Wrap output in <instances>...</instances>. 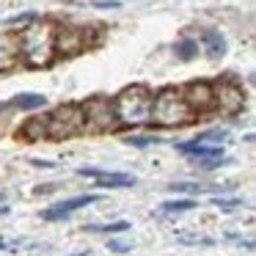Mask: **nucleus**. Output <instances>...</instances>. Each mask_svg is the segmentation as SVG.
I'll return each mask as SVG.
<instances>
[{"label":"nucleus","mask_w":256,"mask_h":256,"mask_svg":"<svg viewBox=\"0 0 256 256\" xmlns=\"http://www.w3.org/2000/svg\"><path fill=\"white\" fill-rule=\"evenodd\" d=\"M152 91L146 86H130L113 100V116L116 124L124 127H138L152 118Z\"/></svg>","instance_id":"nucleus-1"},{"label":"nucleus","mask_w":256,"mask_h":256,"mask_svg":"<svg viewBox=\"0 0 256 256\" xmlns=\"http://www.w3.org/2000/svg\"><path fill=\"white\" fill-rule=\"evenodd\" d=\"M20 50L30 66H47L56 56V28L50 22L28 25L20 39Z\"/></svg>","instance_id":"nucleus-2"},{"label":"nucleus","mask_w":256,"mask_h":256,"mask_svg":"<svg viewBox=\"0 0 256 256\" xmlns=\"http://www.w3.org/2000/svg\"><path fill=\"white\" fill-rule=\"evenodd\" d=\"M152 118L160 127H182L193 118V110L188 108V102L182 100L176 88H162L152 100Z\"/></svg>","instance_id":"nucleus-3"},{"label":"nucleus","mask_w":256,"mask_h":256,"mask_svg":"<svg viewBox=\"0 0 256 256\" xmlns=\"http://www.w3.org/2000/svg\"><path fill=\"white\" fill-rule=\"evenodd\" d=\"M80 130H83V110L78 105H64L47 116V138L64 140L72 138Z\"/></svg>","instance_id":"nucleus-4"},{"label":"nucleus","mask_w":256,"mask_h":256,"mask_svg":"<svg viewBox=\"0 0 256 256\" xmlns=\"http://www.w3.org/2000/svg\"><path fill=\"white\" fill-rule=\"evenodd\" d=\"M83 127L88 130H110L116 127V116H113V102L110 100H102V96H94V100H88L83 108Z\"/></svg>","instance_id":"nucleus-5"},{"label":"nucleus","mask_w":256,"mask_h":256,"mask_svg":"<svg viewBox=\"0 0 256 256\" xmlns=\"http://www.w3.org/2000/svg\"><path fill=\"white\" fill-rule=\"evenodd\" d=\"M212 96H215V105L223 113H240L245 105V91L234 83H218L212 86Z\"/></svg>","instance_id":"nucleus-6"},{"label":"nucleus","mask_w":256,"mask_h":256,"mask_svg":"<svg viewBox=\"0 0 256 256\" xmlns=\"http://www.w3.org/2000/svg\"><path fill=\"white\" fill-rule=\"evenodd\" d=\"M94 201H100V196H74V198H64L61 204H56V206L42 212V218H44V220H66L74 210L88 206V204H94Z\"/></svg>","instance_id":"nucleus-7"},{"label":"nucleus","mask_w":256,"mask_h":256,"mask_svg":"<svg viewBox=\"0 0 256 256\" xmlns=\"http://www.w3.org/2000/svg\"><path fill=\"white\" fill-rule=\"evenodd\" d=\"M184 102H188L190 110H206V108L215 105V96H212V86L210 83H190L184 88Z\"/></svg>","instance_id":"nucleus-8"},{"label":"nucleus","mask_w":256,"mask_h":256,"mask_svg":"<svg viewBox=\"0 0 256 256\" xmlns=\"http://www.w3.org/2000/svg\"><path fill=\"white\" fill-rule=\"evenodd\" d=\"M80 176H94L96 188H132L135 176L130 174H110V171H100V168H80Z\"/></svg>","instance_id":"nucleus-9"},{"label":"nucleus","mask_w":256,"mask_h":256,"mask_svg":"<svg viewBox=\"0 0 256 256\" xmlns=\"http://www.w3.org/2000/svg\"><path fill=\"white\" fill-rule=\"evenodd\" d=\"M86 47V34L78 28H61L56 30V50H61L64 56H74Z\"/></svg>","instance_id":"nucleus-10"},{"label":"nucleus","mask_w":256,"mask_h":256,"mask_svg":"<svg viewBox=\"0 0 256 256\" xmlns=\"http://www.w3.org/2000/svg\"><path fill=\"white\" fill-rule=\"evenodd\" d=\"M176 149L188 157H198V160H218V157H223L220 146H206V144H196V140H190V144H176Z\"/></svg>","instance_id":"nucleus-11"},{"label":"nucleus","mask_w":256,"mask_h":256,"mask_svg":"<svg viewBox=\"0 0 256 256\" xmlns=\"http://www.w3.org/2000/svg\"><path fill=\"white\" fill-rule=\"evenodd\" d=\"M17 39H12V36L0 34V72H6V69L14 66V61H17Z\"/></svg>","instance_id":"nucleus-12"},{"label":"nucleus","mask_w":256,"mask_h":256,"mask_svg":"<svg viewBox=\"0 0 256 256\" xmlns=\"http://www.w3.org/2000/svg\"><path fill=\"white\" fill-rule=\"evenodd\" d=\"M201 44H204V52L210 58H223L226 56V39H223L218 30H206V34L201 36Z\"/></svg>","instance_id":"nucleus-13"},{"label":"nucleus","mask_w":256,"mask_h":256,"mask_svg":"<svg viewBox=\"0 0 256 256\" xmlns=\"http://www.w3.org/2000/svg\"><path fill=\"white\" fill-rule=\"evenodd\" d=\"M22 138L28 140H39V138H47V116H39V118H30L28 124L22 127Z\"/></svg>","instance_id":"nucleus-14"},{"label":"nucleus","mask_w":256,"mask_h":256,"mask_svg":"<svg viewBox=\"0 0 256 256\" xmlns=\"http://www.w3.org/2000/svg\"><path fill=\"white\" fill-rule=\"evenodd\" d=\"M44 96L42 94H17L12 100V108H17V110H36V108L44 105Z\"/></svg>","instance_id":"nucleus-15"},{"label":"nucleus","mask_w":256,"mask_h":256,"mask_svg":"<svg viewBox=\"0 0 256 256\" xmlns=\"http://www.w3.org/2000/svg\"><path fill=\"white\" fill-rule=\"evenodd\" d=\"M176 56L182 58V61H193V58L198 56V42L196 39H179L176 42Z\"/></svg>","instance_id":"nucleus-16"},{"label":"nucleus","mask_w":256,"mask_h":256,"mask_svg":"<svg viewBox=\"0 0 256 256\" xmlns=\"http://www.w3.org/2000/svg\"><path fill=\"white\" fill-rule=\"evenodd\" d=\"M130 223L127 220H116V223H91L86 226V232H102V234H118V232H127Z\"/></svg>","instance_id":"nucleus-17"},{"label":"nucleus","mask_w":256,"mask_h":256,"mask_svg":"<svg viewBox=\"0 0 256 256\" xmlns=\"http://www.w3.org/2000/svg\"><path fill=\"white\" fill-rule=\"evenodd\" d=\"M190 210H196V201H193V198L166 201V204H162V212H168V215H179V212H190Z\"/></svg>","instance_id":"nucleus-18"},{"label":"nucleus","mask_w":256,"mask_h":256,"mask_svg":"<svg viewBox=\"0 0 256 256\" xmlns=\"http://www.w3.org/2000/svg\"><path fill=\"white\" fill-rule=\"evenodd\" d=\"M226 138H228L226 130H206V132L196 135V144H218V146H220Z\"/></svg>","instance_id":"nucleus-19"},{"label":"nucleus","mask_w":256,"mask_h":256,"mask_svg":"<svg viewBox=\"0 0 256 256\" xmlns=\"http://www.w3.org/2000/svg\"><path fill=\"white\" fill-rule=\"evenodd\" d=\"M160 138L157 135H130L127 138V146H138V149H146V146H157Z\"/></svg>","instance_id":"nucleus-20"},{"label":"nucleus","mask_w":256,"mask_h":256,"mask_svg":"<svg viewBox=\"0 0 256 256\" xmlns=\"http://www.w3.org/2000/svg\"><path fill=\"white\" fill-rule=\"evenodd\" d=\"M108 248L116 250V254H127V250H132V242H130V240H110Z\"/></svg>","instance_id":"nucleus-21"},{"label":"nucleus","mask_w":256,"mask_h":256,"mask_svg":"<svg viewBox=\"0 0 256 256\" xmlns=\"http://www.w3.org/2000/svg\"><path fill=\"white\" fill-rule=\"evenodd\" d=\"M179 242H188V245H212V240H204V237H188V234H176Z\"/></svg>","instance_id":"nucleus-22"},{"label":"nucleus","mask_w":256,"mask_h":256,"mask_svg":"<svg viewBox=\"0 0 256 256\" xmlns=\"http://www.w3.org/2000/svg\"><path fill=\"white\" fill-rule=\"evenodd\" d=\"M174 190H188V193H198V184H190V182H179V184H174Z\"/></svg>","instance_id":"nucleus-23"},{"label":"nucleus","mask_w":256,"mask_h":256,"mask_svg":"<svg viewBox=\"0 0 256 256\" xmlns=\"http://www.w3.org/2000/svg\"><path fill=\"white\" fill-rule=\"evenodd\" d=\"M100 8H118V3L116 0H102V3H96Z\"/></svg>","instance_id":"nucleus-24"},{"label":"nucleus","mask_w":256,"mask_h":256,"mask_svg":"<svg viewBox=\"0 0 256 256\" xmlns=\"http://www.w3.org/2000/svg\"><path fill=\"white\" fill-rule=\"evenodd\" d=\"M34 166H39V168H52V162H44V160H34Z\"/></svg>","instance_id":"nucleus-25"},{"label":"nucleus","mask_w":256,"mask_h":256,"mask_svg":"<svg viewBox=\"0 0 256 256\" xmlns=\"http://www.w3.org/2000/svg\"><path fill=\"white\" fill-rule=\"evenodd\" d=\"M6 212H8V206H0V215H6Z\"/></svg>","instance_id":"nucleus-26"},{"label":"nucleus","mask_w":256,"mask_h":256,"mask_svg":"<svg viewBox=\"0 0 256 256\" xmlns=\"http://www.w3.org/2000/svg\"><path fill=\"white\" fill-rule=\"evenodd\" d=\"M72 256H88V254H72Z\"/></svg>","instance_id":"nucleus-27"}]
</instances>
